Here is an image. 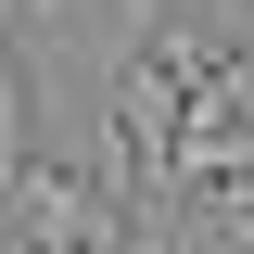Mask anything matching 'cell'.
<instances>
[{
    "label": "cell",
    "mask_w": 254,
    "mask_h": 254,
    "mask_svg": "<svg viewBox=\"0 0 254 254\" xmlns=\"http://www.w3.org/2000/svg\"><path fill=\"white\" fill-rule=\"evenodd\" d=\"M13 26H26V0H0V190H13V178H26V64H13Z\"/></svg>",
    "instance_id": "1"
}]
</instances>
